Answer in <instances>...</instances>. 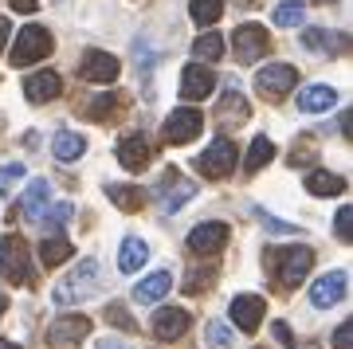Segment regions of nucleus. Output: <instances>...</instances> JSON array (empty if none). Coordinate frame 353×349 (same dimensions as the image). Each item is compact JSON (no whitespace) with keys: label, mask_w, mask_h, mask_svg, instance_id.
<instances>
[{"label":"nucleus","mask_w":353,"mask_h":349,"mask_svg":"<svg viewBox=\"0 0 353 349\" xmlns=\"http://www.w3.org/2000/svg\"><path fill=\"white\" fill-rule=\"evenodd\" d=\"M118 106H122V99H118V94H99V99L90 102L87 106V118H94V122H106V118H114V114H118Z\"/></svg>","instance_id":"nucleus-33"},{"label":"nucleus","mask_w":353,"mask_h":349,"mask_svg":"<svg viewBox=\"0 0 353 349\" xmlns=\"http://www.w3.org/2000/svg\"><path fill=\"white\" fill-rule=\"evenodd\" d=\"M59 90H63V83H59V75L55 71H36V75L24 79V99L36 102V106H43V102L59 99Z\"/></svg>","instance_id":"nucleus-18"},{"label":"nucleus","mask_w":353,"mask_h":349,"mask_svg":"<svg viewBox=\"0 0 353 349\" xmlns=\"http://www.w3.org/2000/svg\"><path fill=\"white\" fill-rule=\"evenodd\" d=\"M263 310H267V302L259 299V295H236V299L228 302V314H232V322L240 326L243 334H255V330H259Z\"/></svg>","instance_id":"nucleus-13"},{"label":"nucleus","mask_w":353,"mask_h":349,"mask_svg":"<svg viewBox=\"0 0 353 349\" xmlns=\"http://www.w3.org/2000/svg\"><path fill=\"white\" fill-rule=\"evenodd\" d=\"M189 310H181V306H165V310L153 314V334L161 337V341H176V337H185L189 334Z\"/></svg>","instance_id":"nucleus-17"},{"label":"nucleus","mask_w":353,"mask_h":349,"mask_svg":"<svg viewBox=\"0 0 353 349\" xmlns=\"http://www.w3.org/2000/svg\"><path fill=\"white\" fill-rule=\"evenodd\" d=\"M334 349H353V326L350 322H341L334 330Z\"/></svg>","instance_id":"nucleus-41"},{"label":"nucleus","mask_w":353,"mask_h":349,"mask_svg":"<svg viewBox=\"0 0 353 349\" xmlns=\"http://www.w3.org/2000/svg\"><path fill=\"white\" fill-rule=\"evenodd\" d=\"M345 287H350V275L345 271H330L310 287V302H314L318 310H330V306H338V302L345 299Z\"/></svg>","instance_id":"nucleus-16"},{"label":"nucleus","mask_w":353,"mask_h":349,"mask_svg":"<svg viewBox=\"0 0 353 349\" xmlns=\"http://www.w3.org/2000/svg\"><path fill=\"white\" fill-rule=\"evenodd\" d=\"M228 224H220V220H208V224H196L189 232V251L192 255H216V251L228 243Z\"/></svg>","instance_id":"nucleus-15"},{"label":"nucleus","mask_w":353,"mask_h":349,"mask_svg":"<svg viewBox=\"0 0 353 349\" xmlns=\"http://www.w3.org/2000/svg\"><path fill=\"white\" fill-rule=\"evenodd\" d=\"M299 83V71L290 67V63H267L263 71L255 75V90L263 94V99H283V94H290V87Z\"/></svg>","instance_id":"nucleus-10"},{"label":"nucleus","mask_w":353,"mask_h":349,"mask_svg":"<svg viewBox=\"0 0 353 349\" xmlns=\"http://www.w3.org/2000/svg\"><path fill=\"white\" fill-rule=\"evenodd\" d=\"M192 55H196V59L216 63L220 55H224V39L216 36V32H204V36H196V43H192Z\"/></svg>","instance_id":"nucleus-29"},{"label":"nucleus","mask_w":353,"mask_h":349,"mask_svg":"<svg viewBox=\"0 0 353 349\" xmlns=\"http://www.w3.org/2000/svg\"><path fill=\"white\" fill-rule=\"evenodd\" d=\"M232 48H236V59L240 63H259L271 51V36L259 24H240L232 32Z\"/></svg>","instance_id":"nucleus-8"},{"label":"nucleus","mask_w":353,"mask_h":349,"mask_svg":"<svg viewBox=\"0 0 353 349\" xmlns=\"http://www.w3.org/2000/svg\"><path fill=\"white\" fill-rule=\"evenodd\" d=\"M271 334H275L279 346H294V334H290V326H287V322H275V326H271Z\"/></svg>","instance_id":"nucleus-42"},{"label":"nucleus","mask_w":353,"mask_h":349,"mask_svg":"<svg viewBox=\"0 0 353 349\" xmlns=\"http://www.w3.org/2000/svg\"><path fill=\"white\" fill-rule=\"evenodd\" d=\"M51 153H55V161H79L83 153H87V137L75 134V130H59V134L51 137Z\"/></svg>","instance_id":"nucleus-22"},{"label":"nucleus","mask_w":353,"mask_h":349,"mask_svg":"<svg viewBox=\"0 0 353 349\" xmlns=\"http://www.w3.org/2000/svg\"><path fill=\"white\" fill-rule=\"evenodd\" d=\"M0 275L16 283V287H28L32 283V259H28V243L16 232L0 239Z\"/></svg>","instance_id":"nucleus-3"},{"label":"nucleus","mask_w":353,"mask_h":349,"mask_svg":"<svg viewBox=\"0 0 353 349\" xmlns=\"http://www.w3.org/2000/svg\"><path fill=\"white\" fill-rule=\"evenodd\" d=\"M314 4H330V0H314Z\"/></svg>","instance_id":"nucleus-50"},{"label":"nucleus","mask_w":353,"mask_h":349,"mask_svg":"<svg viewBox=\"0 0 353 349\" xmlns=\"http://www.w3.org/2000/svg\"><path fill=\"white\" fill-rule=\"evenodd\" d=\"M122 71V63L114 59L110 51H83L79 59V79L83 83H114Z\"/></svg>","instance_id":"nucleus-11"},{"label":"nucleus","mask_w":353,"mask_h":349,"mask_svg":"<svg viewBox=\"0 0 353 349\" xmlns=\"http://www.w3.org/2000/svg\"><path fill=\"white\" fill-rule=\"evenodd\" d=\"M94 283H99V263L83 259V263H79V271H71V275H67V283L55 287V306H71V302H79L83 295L94 290Z\"/></svg>","instance_id":"nucleus-7"},{"label":"nucleus","mask_w":353,"mask_h":349,"mask_svg":"<svg viewBox=\"0 0 353 349\" xmlns=\"http://www.w3.org/2000/svg\"><path fill=\"white\" fill-rule=\"evenodd\" d=\"M303 349H322V346H303Z\"/></svg>","instance_id":"nucleus-49"},{"label":"nucleus","mask_w":353,"mask_h":349,"mask_svg":"<svg viewBox=\"0 0 353 349\" xmlns=\"http://www.w3.org/2000/svg\"><path fill=\"white\" fill-rule=\"evenodd\" d=\"M334 43H345V39L330 36L326 28H306V32H303V48L306 51H330Z\"/></svg>","instance_id":"nucleus-31"},{"label":"nucleus","mask_w":353,"mask_h":349,"mask_svg":"<svg viewBox=\"0 0 353 349\" xmlns=\"http://www.w3.org/2000/svg\"><path fill=\"white\" fill-rule=\"evenodd\" d=\"M48 197H51L48 181H43V177H39V181H32V188L24 192V204H20V208H24V220H39V216H43V208H48Z\"/></svg>","instance_id":"nucleus-26"},{"label":"nucleus","mask_w":353,"mask_h":349,"mask_svg":"<svg viewBox=\"0 0 353 349\" xmlns=\"http://www.w3.org/2000/svg\"><path fill=\"white\" fill-rule=\"evenodd\" d=\"M201 130H204V114L201 110H192V106H176V110L165 118L161 137H165V146H189Z\"/></svg>","instance_id":"nucleus-5"},{"label":"nucleus","mask_w":353,"mask_h":349,"mask_svg":"<svg viewBox=\"0 0 353 349\" xmlns=\"http://www.w3.org/2000/svg\"><path fill=\"white\" fill-rule=\"evenodd\" d=\"M350 224H353V208H338V216H334V236H338L341 243H350L353 239Z\"/></svg>","instance_id":"nucleus-39"},{"label":"nucleus","mask_w":353,"mask_h":349,"mask_svg":"<svg viewBox=\"0 0 353 349\" xmlns=\"http://www.w3.org/2000/svg\"><path fill=\"white\" fill-rule=\"evenodd\" d=\"M8 4H12L16 12H36L39 8V0H8Z\"/></svg>","instance_id":"nucleus-44"},{"label":"nucleus","mask_w":353,"mask_h":349,"mask_svg":"<svg viewBox=\"0 0 353 349\" xmlns=\"http://www.w3.org/2000/svg\"><path fill=\"white\" fill-rule=\"evenodd\" d=\"M153 157V146L145 134H126L122 141H118V165L126 169V173H141L145 165H150Z\"/></svg>","instance_id":"nucleus-14"},{"label":"nucleus","mask_w":353,"mask_h":349,"mask_svg":"<svg viewBox=\"0 0 353 349\" xmlns=\"http://www.w3.org/2000/svg\"><path fill=\"white\" fill-rule=\"evenodd\" d=\"M0 349H20V346H16V341H0Z\"/></svg>","instance_id":"nucleus-48"},{"label":"nucleus","mask_w":353,"mask_h":349,"mask_svg":"<svg viewBox=\"0 0 353 349\" xmlns=\"http://www.w3.org/2000/svg\"><path fill=\"white\" fill-rule=\"evenodd\" d=\"M314 161V150H310V141H303V150L290 153V165H310Z\"/></svg>","instance_id":"nucleus-43"},{"label":"nucleus","mask_w":353,"mask_h":349,"mask_svg":"<svg viewBox=\"0 0 353 349\" xmlns=\"http://www.w3.org/2000/svg\"><path fill=\"white\" fill-rule=\"evenodd\" d=\"M271 157H275V141H271L267 134H259V137L252 141V150H248V161H243V173H259V169H263V165L271 161Z\"/></svg>","instance_id":"nucleus-27"},{"label":"nucleus","mask_w":353,"mask_h":349,"mask_svg":"<svg viewBox=\"0 0 353 349\" xmlns=\"http://www.w3.org/2000/svg\"><path fill=\"white\" fill-rule=\"evenodd\" d=\"M4 310H8V299H4V295H0V318H4Z\"/></svg>","instance_id":"nucleus-47"},{"label":"nucleus","mask_w":353,"mask_h":349,"mask_svg":"<svg viewBox=\"0 0 353 349\" xmlns=\"http://www.w3.org/2000/svg\"><path fill=\"white\" fill-rule=\"evenodd\" d=\"M99 349H130L126 341H114V337H106V341H99Z\"/></svg>","instance_id":"nucleus-46"},{"label":"nucleus","mask_w":353,"mask_h":349,"mask_svg":"<svg viewBox=\"0 0 353 349\" xmlns=\"http://www.w3.org/2000/svg\"><path fill=\"white\" fill-rule=\"evenodd\" d=\"M252 216L267 228V232H275V236H294V232H299V224H283V220H275V216H267L263 208H252Z\"/></svg>","instance_id":"nucleus-37"},{"label":"nucleus","mask_w":353,"mask_h":349,"mask_svg":"<svg viewBox=\"0 0 353 349\" xmlns=\"http://www.w3.org/2000/svg\"><path fill=\"white\" fill-rule=\"evenodd\" d=\"M20 177H24V165H20V161H16V165H0V192H8Z\"/></svg>","instance_id":"nucleus-40"},{"label":"nucleus","mask_w":353,"mask_h":349,"mask_svg":"<svg viewBox=\"0 0 353 349\" xmlns=\"http://www.w3.org/2000/svg\"><path fill=\"white\" fill-rule=\"evenodd\" d=\"M55 48V39H51V32L43 24H28L20 36H16L12 51H8V59H12V67H32V63L48 59V51Z\"/></svg>","instance_id":"nucleus-2"},{"label":"nucleus","mask_w":353,"mask_h":349,"mask_svg":"<svg viewBox=\"0 0 353 349\" xmlns=\"http://www.w3.org/2000/svg\"><path fill=\"white\" fill-rule=\"evenodd\" d=\"M106 322L118 326L122 334H138V322L126 314V306H122V302H110V306H106Z\"/></svg>","instance_id":"nucleus-35"},{"label":"nucleus","mask_w":353,"mask_h":349,"mask_svg":"<svg viewBox=\"0 0 353 349\" xmlns=\"http://www.w3.org/2000/svg\"><path fill=\"white\" fill-rule=\"evenodd\" d=\"M192 197H196V181L169 165L161 173V181H157V200H161V208L165 212H181Z\"/></svg>","instance_id":"nucleus-4"},{"label":"nucleus","mask_w":353,"mask_h":349,"mask_svg":"<svg viewBox=\"0 0 353 349\" xmlns=\"http://www.w3.org/2000/svg\"><path fill=\"white\" fill-rule=\"evenodd\" d=\"M232 341H236V337H232V330H228L224 322H208V346H216V349H228Z\"/></svg>","instance_id":"nucleus-38"},{"label":"nucleus","mask_w":353,"mask_h":349,"mask_svg":"<svg viewBox=\"0 0 353 349\" xmlns=\"http://www.w3.org/2000/svg\"><path fill=\"white\" fill-rule=\"evenodd\" d=\"M75 255V243L67 236H59V232H51V236H43V243H39V259H43V267H59V263H67Z\"/></svg>","instance_id":"nucleus-23"},{"label":"nucleus","mask_w":353,"mask_h":349,"mask_svg":"<svg viewBox=\"0 0 353 349\" xmlns=\"http://www.w3.org/2000/svg\"><path fill=\"white\" fill-rule=\"evenodd\" d=\"M267 271L275 275V283L279 287H299L306 279V271L314 267V251L310 248H267Z\"/></svg>","instance_id":"nucleus-1"},{"label":"nucleus","mask_w":353,"mask_h":349,"mask_svg":"<svg viewBox=\"0 0 353 349\" xmlns=\"http://www.w3.org/2000/svg\"><path fill=\"white\" fill-rule=\"evenodd\" d=\"M216 279V267H196V271H189V279H185V295H201L204 287H212Z\"/></svg>","instance_id":"nucleus-36"},{"label":"nucleus","mask_w":353,"mask_h":349,"mask_svg":"<svg viewBox=\"0 0 353 349\" xmlns=\"http://www.w3.org/2000/svg\"><path fill=\"white\" fill-rule=\"evenodd\" d=\"M71 216H75V204L59 200V204H51V212H43L39 220H43V228H48V232H59V228H63Z\"/></svg>","instance_id":"nucleus-34"},{"label":"nucleus","mask_w":353,"mask_h":349,"mask_svg":"<svg viewBox=\"0 0 353 349\" xmlns=\"http://www.w3.org/2000/svg\"><path fill=\"white\" fill-rule=\"evenodd\" d=\"M169 290H173V271H153V275H145L138 287H134V302L150 306V302H161Z\"/></svg>","instance_id":"nucleus-19"},{"label":"nucleus","mask_w":353,"mask_h":349,"mask_svg":"<svg viewBox=\"0 0 353 349\" xmlns=\"http://www.w3.org/2000/svg\"><path fill=\"white\" fill-rule=\"evenodd\" d=\"M106 197H110L122 212H141V204H145V188H138V185H106Z\"/></svg>","instance_id":"nucleus-25"},{"label":"nucleus","mask_w":353,"mask_h":349,"mask_svg":"<svg viewBox=\"0 0 353 349\" xmlns=\"http://www.w3.org/2000/svg\"><path fill=\"white\" fill-rule=\"evenodd\" d=\"M8 32H12V24H8V16H0V51H4V43H8Z\"/></svg>","instance_id":"nucleus-45"},{"label":"nucleus","mask_w":353,"mask_h":349,"mask_svg":"<svg viewBox=\"0 0 353 349\" xmlns=\"http://www.w3.org/2000/svg\"><path fill=\"white\" fill-rule=\"evenodd\" d=\"M299 110L303 114H318V110H330L334 102H338V90L330 87V83H310V87L299 90Z\"/></svg>","instance_id":"nucleus-20"},{"label":"nucleus","mask_w":353,"mask_h":349,"mask_svg":"<svg viewBox=\"0 0 353 349\" xmlns=\"http://www.w3.org/2000/svg\"><path fill=\"white\" fill-rule=\"evenodd\" d=\"M189 16H192V24L212 28L216 20L224 16V0H192V4H189Z\"/></svg>","instance_id":"nucleus-28"},{"label":"nucleus","mask_w":353,"mask_h":349,"mask_svg":"<svg viewBox=\"0 0 353 349\" xmlns=\"http://www.w3.org/2000/svg\"><path fill=\"white\" fill-rule=\"evenodd\" d=\"M196 169H201L204 177H212V181L232 177V169H236V146H232L228 137H216L212 146L196 157Z\"/></svg>","instance_id":"nucleus-9"},{"label":"nucleus","mask_w":353,"mask_h":349,"mask_svg":"<svg viewBox=\"0 0 353 349\" xmlns=\"http://www.w3.org/2000/svg\"><path fill=\"white\" fill-rule=\"evenodd\" d=\"M303 16H306V4H303V0H283L271 20H275L279 28H294V24H303Z\"/></svg>","instance_id":"nucleus-30"},{"label":"nucleus","mask_w":353,"mask_h":349,"mask_svg":"<svg viewBox=\"0 0 353 349\" xmlns=\"http://www.w3.org/2000/svg\"><path fill=\"white\" fill-rule=\"evenodd\" d=\"M90 334V318L87 314H67V318H55L48 326V346L51 349H79Z\"/></svg>","instance_id":"nucleus-6"},{"label":"nucleus","mask_w":353,"mask_h":349,"mask_svg":"<svg viewBox=\"0 0 353 349\" xmlns=\"http://www.w3.org/2000/svg\"><path fill=\"white\" fill-rule=\"evenodd\" d=\"M303 185H306L310 197H341V192H345V177L326 173V169H310Z\"/></svg>","instance_id":"nucleus-24"},{"label":"nucleus","mask_w":353,"mask_h":349,"mask_svg":"<svg viewBox=\"0 0 353 349\" xmlns=\"http://www.w3.org/2000/svg\"><path fill=\"white\" fill-rule=\"evenodd\" d=\"M145 259H150V243L138 236H126L122 239V251H118V271L122 275H138L141 267H145Z\"/></svg>","instance_id":"nucleus-21"},{"label":"nucleus","mask_w":353,"mask_h":349,"mask_svg":"<svg viewBox=\"0 0 353 349\" xmlns=\"http://www.w3.org/2000/svg\"><path fill=\"white\" fill-rule=\"evenodd\" d=\"M220 114H224V118H236V122H243V118L252 114V106H248V99H243V94L228 90L224 99H220Z\"/></svg>","instance_id":"nucleus-32"},{"label":"nucleus","mask_w":353,"mask_h":349,"mask_svg":"<svg viewBox=\"0 0 353 349\" xmlns=\"http://www.w3.org/2000/svg\"><path fill=\"white\" fill-rule=\"evenodd\" d=\"M212 90H216V75L204 67V59L189 63V67L181 71V99L185 102H204Z\"/></svg>","instance_id":"nucleus-12"}]
</instances>
